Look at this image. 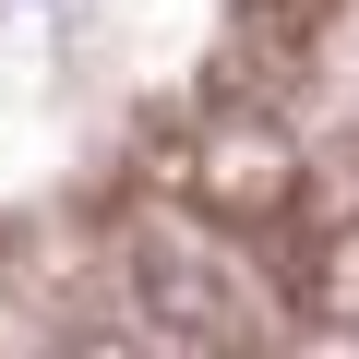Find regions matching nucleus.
Listing matches in <instances>:
<instances>
[{"label":"nucleus","instance_id":"nucleus-1","mask_svg":"<svg viewBox=\"0 0 359 359\" xmlns=\"http://www.w3.org/2000/svg\"><path fill=\"white\" fill-rule=\"evenodd\" d=\"M299 192V144L276 120H216L204 132V204L216 216H276Z\"/></svg>","mask_w":359,"mask_h":359}]
</instances>
